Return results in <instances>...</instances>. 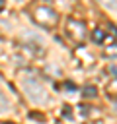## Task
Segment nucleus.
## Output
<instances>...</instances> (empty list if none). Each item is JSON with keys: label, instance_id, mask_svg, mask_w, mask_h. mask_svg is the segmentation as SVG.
Wrapping results in <instances>:
<instances>
[{"label": "nucleus", "instance_id": "1", "mask_svg": "<svg viewBox=\"0 0 117 124\" xmlns=\"http://www.w3.org/2000/svg\"><path fill=\"white\" fill-rule=\"evenodd\" d=\"M21 85H23V91H25V95H27V99H29L31 103H35V105H45V103L49 101V93H47L45 85H43L39 79H35V78H25Z\"/></svg>", "mask_w": 117, "mask_h": 124}, {"label": "nucleus", "instance_id": "2", "mask_svg": "<svg viewBox=\"0 0 117 124\" xmlns=\"http://www.w3.org/2000/svg\"><path fill=\"white\" fill-rule=\"evenodd\" d=\"M33 21L39 23L41 27H55L57 21H58V16L49 6H37L33 10Z\"/></svg>", "mask_w": 117, "mask_h": 124}, {"label": "nucleus", "instance_id": "3", "mask_svg": "<svg viewBox=\"0 0 117 124\" xmlns=\"http://www.w3.org/2000/svg\"><path fill=\"white\" fill-rule=\"evenodd\" d=\"M66 31H68V35H70L74 41H84V37H86V27H84V23L78 21V19H72V17L66 21Z\"/></svg>", "mask_w": 117, "mask_h": 124}, {"label": "nucleus", "instance_id": "4", "mask_svg": "<svg viewBox=\"0 0 117 124\" xmlns=\"http://www.w3.org/2000/svg\"><path fill=\"white\" fill-rule=\"evenodd\" d=\"M10 110V99L0 91V112H8Z\"/></svg>", "mask_w": 117, "mask_h": 124}, {"label": "nucleus", "instance_id": "5", "mask_svg": "<svg viewBox=\"0 0 117 124\" xmlns=\"http://www.w3.org/2000/svg\"><path fill=\"white\" fill-rule=\"evenodd\" d=\"M92 39H94L96 43H103L105 35H103V31H101V29H94V33H92Z\"/></svg>", "mask_w": 117, "mask_h": 124}, {"label": "nucleus", "instance_id": "6", "mask_svg": "<svg viewBox=\"0 0 117 124\" xmlns=\"http://www.w3.org/2000/svg\"><path fill=\"white\" fill-rule=\"evenodd\" d=\"M105 56H117V43H113V45H109V46H105Z\"/></svg>", "mask_w": 117, "mask_h": 124}, {"label": "nucleus", "instance_id": "7", "mask_svg": "<svg viewBox=\"0 0 117 124\" xmlns=\"http://www.w3.org/2000/svg\"><path fill=\"white\" fill-rule=\"evenodd\" d=\"M107 95H113V97H117V79L109 81V85H107Z\"/></svg>", "mask_w": 117, "mask_h": 124}, {"label": "nucleus", "instance_id": "8", "mask_svg": "<svg viewBox=\"0 0 117 124\" xmlns=\"http://www.w3.org/2000/svg\"><path fill=\"white\" fill-rule=\"evenodd\" d=\"M99 4L109 10H117V0H99Z\"/></svg>", "mask_w": 117, "mask_h": 124}, {"label": "nucleus", "instance_id": "9", "mask_svg": "<svg viewBox=\"0 0 117 124\" xmlns=\"http://www.w3.org/2000/svg\"><path fill=\"white\" fill-rule=\"evenodd\" d=\"M84 95L86 97H96V87H92V85L84 87Z\"/></svg>", "mask_w": 117, "mask_h": 124}, {"label": "nucleus", "instance_id": "10", "mask_svg": "<svg viewBox=\"0 0 117 124\" xmlns=\"http://www.w3.org/2000/svg\"><path fill=\"white\" fill-rule=\"evenodd\" d=\"M4 6H6V2H4V0H0V12L4 10Z\"/></svg>", "mask_w": 117, "mask_h": 124}]
</instances>
